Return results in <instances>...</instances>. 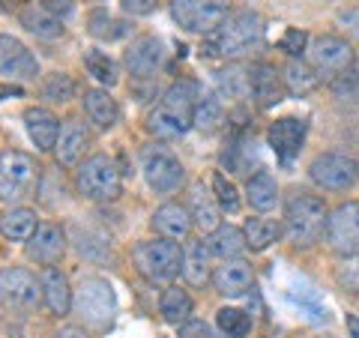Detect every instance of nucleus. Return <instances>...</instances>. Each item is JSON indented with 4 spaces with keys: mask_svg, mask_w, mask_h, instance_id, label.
I'll return each instance as SVG.
<instances>
[{
    "mask_svg": "<svg viewBox=\"0 0 359 338\" xmlns=\"http://www.w3.org/2000/svg\"><path fill=\"white\" fill-rule=\"evenodd\" d=\"M150 224H153L156 234L168 236V240H189V234H192V228H195L189 207L177 204V201H168V204L156 207Z\"/></svg>",
    "mask_w": 359,
    "mask_h": 338,
    "instance_id": "nucleus-21",
    "label": "nucleus"
},
{
    "mask_svg": "<svg viewBox=\"0 0 359 338\" xmlns=\"http://www.w3.org/2000/svg\"><path fill=\"white\" fill-rule=\"evenodd\" d=\"M216 326H219V332L224 338H245L252 330V318L243 309L224 306V309L216 311Z\"/></svg>",
    "mask_w": 359,
    "mask_h": 338,
    "instance_id": "nucleus-41",
    "label": "nucleus"
},
{
    "mask_svg": "<svg viewBox=\"0 0 359 338\" xmlns=\"http://www.w3.org/2000/svg\"><path fill=\"white\" fill-rule=\"evenodd\" d=\"M72 311L84 323V330H96V332L108 330L117 314V297L111 281L102 276H84L75 288Z\"/></svg>",
    "mask_w": 359,
    "mask_h": 338,
    "instance_id": "nucleus-3",
    "label": "nucleus"
},
{
    "mask_svg": "<svg viewBox=\"0 0 359 338\" xmlns=\"http://www.w3.org/2000/svg\"><path fill=\"white\" fill-rule=\"evenodd\" d=\"M42 302V281L27 266L0 269V306L6 311H33Z\"/></svg>",
    "mask_w": 359,
    "mask_h": 338,
    "instance_id": "nucleus-8",
    "label": "nucleus"
},
{
    "mask_svg": "<svg viewBox=\"0 0 359 338\" xmlns=\"http://www.w3.org/2000/svg\"><path fill=\"white\" fill-rule=\"evenodd\" d=\"M309 177L314 186L327 191H344L359 180V162H353L344 153H320L309 165Z\"/></svg>",
    "mask_w": 359,
    "mask_h": 338,
    "instance_id": "nucleus-10",
    "label": "nucleus"
},
{
    "mask_svg": "<svg viewBox=\"0 0 359 338\" xmlns=\"http://www.w3.org/2000/svg\"><path fill=\"white\" fill-rule=\"evenodd\" d=\"M84 69L90 72L93 81H99L105 90L114 87L120 81V66L114 58H108V51H99V48H87L84 51Z\"/></svg>",
    "mask_w": 359,
    "mask_h": 338,
    "instance_id": "nucleus-36",
    "label": "nucleus"
},
{
    "mask_svg": "<svg viewBox=\"0 0 359 338\" xmlns=\"http://www.w3.org/2000/svg\"><path fill=\"white\" fill-rule=\"evenodd\" d=\"M75 186L87 201L108 204V201H117L123 195V174L108 153H93L78 165Z\"/></svg>",
    "mask_w": 359,
    "mask_h": 338,
    "instance_id": "nucleus-6",
    "label": "nucleus"
},
{
    "mask_svg": "<svg viewBox=\"0 0 359 338\" xmlns=\"http://www.w3.org/2000/svg\"><path fill=\"white\" fill-rule=\"evenodd\" d=\"M249 96L255 99L257 108H276L282 99L287 96L285 81H282V72L276 69L273 63H252L249 66Z\"/></svg>",
    "mask_w": 359,
    "mask_h": 338,
    "instance_id": "nucleus-16",
    "label": "nucleus"
},
{
    "mask_svg": "<svg viewBox=\"0 0 359 338\" xmlns=\"http://www.w3.org/2000/svg\"><path fill=\"white\" fill-rule=\"evenodd\" d=\"M327 243L332 245V252L341 255V257H356L359 255V201L341 204L330 216Z\"/></svg>",
    "mask_w": 359,
    "mask_h": 338,
    "instance_id": "nucleus-14",
    "label": "nucleus"
},
{
    "mask_svg": "<svg viewBox=\"0 0 359 338\" xmlns=\"http://www.w3.org/2000/svg\"><path fill=\"white\" fill-rule=\"evenodd\" d=\"M25 93V90H21L18 84H9V87H0V102H4V99H9V96H21Z\"/></svg>",
    "mask_w": 359,
    "mask_h": 338,
    "instance_id": "nucleus-50",
    "label": "nucleus"
},
{
    "mask_svg": "<svg viewBox=\"0 0 359 338\" xmlns=\"http://www.w3.org/2000/svg\"><path fill=\"white\" fill-rule=\"evenodd\" d=\"M252 147H249V141H243V138H231L222 150V165L228 168L231 174H249V156H255Z\"/></svg>",
    "mask_w": 359,
    "mask_h": 338,
    "instance_id": "nucleus-42",
    "label": "nucleus"
},
{
    "mask_svg": "<svg viewBox=\"0 0 359 338\" xmlns=\"http://www.w3.org/2000/svg\"><path fill=\"white\" fill-rule=\"evenodd\" d=\"M330 87H332V90H335V93H339V96H351V93H359V66L353 63V66H347L344 72L332 75Z\"/></svg>",
    "mask_w": 359,
    "mask_h": 338,
    "instance_id": "nucleus-44",
    "label": "nucleus"
},
{
    "mask_svg": "<svg viewBox=\"0 0 359 338\" xmlns=\"http://www.w3.org/2000/svg\"><path fill=\"white\" fill-rule=\"evenodd\" d=\"M81 105H84L87 120L93 123L99 132H108V129L117 126V120H120V105H117V99L111 96L105 87H90V90H84Z\"/></svg>",
    "mask_w": 359,
    "mask_h": 338,
    "instance_id": "nucleus-23",
    "label": "nucleus"
},
{
    "mask_svg": "<svg viewBox=\"0 0 359 338\" xmlns=\"http://www.w3.org/2000/svg\"><path fill=\"white\" fill-rule=\"evenodd\" d=\"M54 338H90L84 326H63V330L54 335Z\"/></svg>",
    "mask_w": 359,
    "mask_h": 338,
    "instance_id": "nucleus-49",
    "label": "nucleus"
},
{
    "mask_svg": "<svg viewBox=\"0 0 359 338\" xmlns=\"http://www.w3.org/2000/svg\"><path fill=\"white\" fill-rule=\"evenodd\" d=\"M228 15L231 13L224 0H171V18L189 33L212 36Z\"/></svg>",
    "mask_w": 359,
    "mask_h": 338,
    "instance_id": "nucleus-9",
    "label": "nucleus"
},
{
    "mask_svg": "<svg viewBox=\"0 0 359 338\" xmlns=\"http://www.w3.org/2000/svg\"><path fill=\"white\" fill-rule=\"evenodd\" d=\"M252 285H255V269L243 257L222 261V266L212 269V288L222 297H243L245 290H252Z\"/></svg>",
    "mask_w": 359,
    "mask_h": 338,
    "instance_id": "nucleus-20",
    "label": "nucleus"
},
{
    "mask_svg": "<svg viewBox=\"0 0 359 338\" xmlns=\"http://www.w3.org/2000/svg\"><path fill=\"white\" fill-rule=\"evenodd\" d=\"M306 132H309L306 120H299V117H278L276 123H269L266 141H269V147H273V153L287 165V162H294L299 156L302 141H306Z\"/></svg>",
    "mask_w": 359,
    "mask_h": 338,
    "instance_id": "nucleus-17",
    "label": "nucleus"
},
{
    "mask_svg": "<svg viewBox=\"0 0 359 338\" xmlns=\"http://www.w3.org/2000/svg\"><path fill=\"white\" fill-rule=\"evenodd\" d=\"M66 245H69L66 228H60V224H54V222H39V228L33 231V236L25 243V252L33 264H39L45 269V266H57L63 261Z\"/></svg>",
    "mask_w": 359,
    "mask_h": 338,
    "instance_id": "nucleus-13",
    "label": "nucleus"
},
{
    "mask_svg": "<svg viewBox=\"0 0 359 338\" xmlns=\"http://www.w3.org/2000/svg\"><path fill=\"white\" fill-rule=\"evenodd\" d=\"M132 264L150 285H171L183 269V245L168 236L141 240L132 249Z\"/></svg>",
    "mask_w": 359,
    "mask_h": 338,
    "instance_id": "nucleus-2",
    "label": "nucleus"
},
{
    "mask_svg": "<svg viewBox=\"0 0 359 338\" xmlns=\"http://www.w3.org/2000/svg\"><path fill=\"white\" fill-rule=\"evenodd\" d=\"M309 33L306 30H299V27H287L285 30V36H282V42H278V48H282L285 54H290V58H299L302 51L309 48Z\"/></svg>",
    "mask_w": 359,
    "mask_h": 338,
    "instance_id": "nucleus-45",
    "label": "nucleus"
},
{
    "mask_svg": "<svg viewBox=\"0 0 359 338\" xmlns=\"http://www.w3.org/2000/svg\"><path fill=\"white\" fill-rule=\"evenodd\" d=\"M192 309H195L192 297H189L186 290H180L177 285H168L162 290V297H159V314H162L165 323L183 326L186 320H192Z\"/></svg>",
    "mask_w": 359,
    "mask_h": 338,
    "instance_id": "nucleus-32",
    "label": "nucleus"
},
{
    "mask_svg": "<svg viewBox=\"0 0 359 338\" xmlns=\"http://www.w3.org/2000/svg\"><path fill=\"white\" fill-rule=\"evenodd\" d=\"M72 240H75V249L81 257H87V261H105V257H111V249H108V240L105 236L93 234L90 228H81V224H75L72 228Z\"/></svg>",
    "mask_w": 359,
    "mask_h": 338,
    "instance_id": "nucleus-39",
    "label": "nucleus"
},
{
    "mask_svg": "<svg viewBox=\"0 0 359 338\" xmlns=\"http://www.w3.org/2000/svg\"><path fill=\"white\" fill-rule=\"evenodd\" d=\"M204 96L201 93V87L198 81H192V78H180V81H174L171 87L162 93V102L171 114H177L180 120H186V123H192V114H195V105H198V99Z\"/></svg>",
    "mask_w": 359,
    "mask_h": 338,
    "instance_id": "nucleus-28",
    "label": "nucleus"
},
{
    "mask_svg": "<svg viewBox=\"0 0 359 338\" xmlns=\"http://www.w3.org/2000/svg\"><path fill=\"white\" fill-rule=\"evenodd\" d=\"M39 228V216L33 207H6L4 212H0V236L9 243H27L33 231Z\"/></svg>",
    "mask_w": 359,
    "mask_h": 338,
    "instance_id": "nucleus-27",
    "label": "nucleus"
},
{
    "mask_svg": "<svg viewBox=\"0 0 359 338\" xmlns=\"http://www.w3.org/2000/svg\"><path fill=\"white\" fill-rule=\"evenodd\" d=\"M42 183V168L36 159L21 150L0 153V201L9 207H18L21 201L33 198Z\"/></svg>",
    "mask_w": 359,
    "mask_h": 338,
    "instance_id": "nucleus-5",
    "label": "nucleus"
},
{
    "mask_svg": "<svg viewBox=\"0 0 359 338\" xmlns=\"http://www.w3.org/2000/svg\"><path fill=\"white\" fill-rule=\"evenodd\" d=\"M189 212H192V222L201 234H212L216 228H222V207L212 189H204V183L192 186V198H189Z\"/></svg>",
    "mask_w": 359,
    "mask_h": 338,
    "instance_id": "nucleus-26",
    "label": "nucleus"
},
{
    "mask_svg": "<svg viewBox=\"0 0 359 338\" xmlns=\"http://www.w3.org/2000/svg\"><path fill=\"white\" fill-rule=\"evenodd\" d=\"M216 84L224 99H233V102L249 99V69L240 63H231V66H224V69H219Z\"/></svg>",
    "mask_w": 359,
    "mask_h": 338,
    "instance_id": "nucleus-37",
    "label": "nucleus"
},
{
    "mask_svg": "<svg viewBox=\"0 0 359 338\" xmlns=\"http://www.w3.org/2000/svg\"><path fill=\"white\" fill-rule=\"evenodd\" d=\"M144 126H147V132L153 135L156 141H177V138H183V135L192 129V123L180 120L165 105H156L147 114V123H144Z\"/></svg>",
    "mask_w": 359,
    "mask_h": 338,
    "instance_id": "nucleus-33",
    "label": "nucleus"
},
{
    "mask_svg": "<svg viewBox=\"0 0 359 338\" xmlns=\"http://www.w3.org/2000/svg\"><path fill=\"white\" fill-rule=\"evenodd\" d=\"M42 99H45V102H51V105L72 102V99H75V81H72V75H66V72L45 75V81H42Z\"/></svg>",
    "mask_w": 359,
    "mask_h": 338,
    "instance_id": "nucleus-40",
    "label": "nucleus"
},
{
    "mask_svg": "<svg viewBox=\"0 0 359 338\" xmlns=\"http://www.w3.org/2000/svg\"><path fill=\"white\" fill-rule=\"evenodd\" d=\"M60 126H63V120L45 105H30L25 111V129L39 153H54L57 138H60Z\"/></svg>",
    "mask_w": 359,
    "mask_h": 338,
    "instance_id": "nucleus-18",
    "label": "nucleus"
},
{
    "mask_svg": "<svg viewBox=\"0 0 359 338\" xmlns=\"http://www.w3.org/2000/svg\"><path fill=\"white\" fill-rule=\"evenodd\" d=\"M210 189H212V195H216V201H219L222 212H237V210L243 207L240 191H237V186H233V180H228V177H224L222 171L212 174V180H210Z\"/></svg>",
    "mask_w": 359,
    "mask_h": 338,
    "instance_id": "nucleus-43",
    "label": "nucleus"
},
{
    "mask_svg": "<svg viewBox=\"0 0 359 338\" xmlns=\"http://www.w3.org/2000/svg\"><path fill=\"white\" fill-rule=\"evenodd\" d=\"M264 39V18L252 13V9H240L231 13L222 21V27L210 36L207 54H222V58H243L249 54L257 42Z\"/></svg>",
    "mask_w": 359,
    "mask_h": 338,
    "instance_id": "nucleus-4",
    "label": "nucleus"
},
{
    "mask_svg": "<svg viewBox=\"0 0 359 338\" xmlns=\"http://www.w3.org/2000/svg\"><path fill=\"white\" fill-rule=\"evenodd\" d=\"M141 171L156 195H174L186 180L183 162L165 144H147V147H141Z\"/></svg>",
    "mask_w": 359,
    "mask_h": 338,
    "instance_id": "nucleus-7",
    "label": "nucleus"
},
{
    "mask_svg": "<svg viewBox=\"0 0 359 338\" xmlns=\"http://www.w3.org/2000/svg\"><path fill=\"white\" fill-rule=\"evenodd\" d=\"M18 25L25 27L30 36H36V39H45V42H54V39H60L63 36V21L48 13L42 4H27V6H21V13H18Z\"/></svg>",
    "mask_w": 359,
    "mask_h": 338,
    "instance_id": "nucleus-25",
    "label": "nucleus"
},
{
    "mask_svg": "<svg viewBox=\"0 0 359 338\" xmlns=\"http://www.w3.org/2000/svg\"><path fill=\"white\" fill-rule=\"evenodd\" d=\"M347 332H351V338H359V318L356 314H347Z\"/></svg>",
    "mask_w": 359,
    "mask_h": 338,
    "instance_id": "nucleus-51",
    "label": "nucleus"
},
{
    "mask_svg": "<svg viewBox=\"0 0 359 338\" xmlns=\"http://www.w3.org/2000/svg\"><path fill=\"white\" fill-rule=\"evenodd\" d=\"M0 75L13 78V81H36L39 60L21 39L0 33Z\"/></svg>",
    "mask_w": 359,
    "mask_h": 338,
    "instance_id": "nucleus-15",
    "label": "nucleus"
},
{
    "mask_svg": "<svg viewBox=\"0 0 359 338\" xmlns=\"http://www.w3.org/2000/svg\"><path fill=\"white\" fill-rule=\"evenodd\" d=\"M162 63H165V45L159 36H153V33L135 36L126 45V51H123V66H126V72L132 78H138V81L156 78V72L162 69Z\"/></svg>",
    "mask_w": 359,
    "mask_h": 338,
    "instance_id": "nucleus-12",
    "label": "nucleus"
},
{
    "mask_svg": "<svg viewBox=\"0 0 359 338\" xmlns=\"http://www.w3.org/2000/svg\"><path fill=\"white\" fill-rule=\"evenodd\" d=\"M123 13L132 15V18H141V15H150L156 9V0H120Z\"/></svg>",
    "mask_w": 359,
    "mask_h": 338,
    "instance_id": "nucleus-46",
    "label": "nucleus"
},
{
    "mask_svg": "<svg viewBox=\"0 0 359 338\" xmlns=\"http://www.w3.org/2000/svg\"><path fill=\"white\" fill-rule=\"evenodd\" d=\"M39 281H42V306L54 318H66L72 311V299H75V288L69 285L66 273L57 266H45L39 273Z\"/></svg>",
    "mask_w": 359,
    "mask_h": 338,
    "instance_id": "nucleus-19",
    "label": "nucleus"
},
{
    "mask_svg": "<svg viewBox=\"0 0 359 338\" xmlns=\"http://www.w3.org/2000/svg\"><path fill=\"white\" fill-rule=\"evenodd\" d=\"M330 224V212L323 198L309 191H294L285 201V236L294 245H314Z\"/></svg>",
    "mask_w": 359,
    "mask_h": 338,
    "instance_id": "nucleus-1",
    "label": "nucleus"
},
{
    "mask_svg": "<svg viewBox=\"0 0 359 338\" xmlns=\"http://www.w3.org/2000/svg\"><path fill=\"white\" fill-rule=\"evenodd\" d=\"M180 338H212V330L204 320H186L180 326Z\"/></svg>",
    "mask_w": 359,
    "mask_h": 338,
    "instance_id": "nucleus-47",
    "label": "nucleus"
},
{
    "mask_svg": "<svg viewBox=\"0 0 359 338\" xmlns=\"http://www.w3.org/2000/svg\"><path fill=\"white\" fill-rule=\"evenodd\" d=\"M207 245H210V255L212 257H222V261L243 257V252L249 249L243 228H237V224H224V222H222V228H216V231L207 236Z\"/></svg>",
    "mask_w": 359,
    "mask_h": 338,
    "instance_id": "nucleus-29",
    "label": "nucleus"
},
{
    "mask_svg": "<svg viewBox=\"0 0 359 338\" xmlns=\"http://www.w3.org/2000/svg\"><path fill=\"white\" fill-rule=\"evenodd\" d=\"M282 81H285V90L290 96H306V93H311V90L320 84V75L314 72L306 60L290 58L287 66L282 69Z\"/></svg>",
    "mask_w": 359,
    "mask_h": 338,
    "instance_id": "nucleus-34",
    "label": "nucleus"
},
{
    "mask_svg": "<svg viewBox=\"0 0 359 338\" xmlns=\"http://www.w3.org/2000/svg\"><path fill=\"white\" fill-rule=\"evenodd\" d=\"M90 144V132L81 120L75 117H66L63 126H60V138H57V147H54V156H57V162L66 165V168H75L81 165V156Z\"/></svg>",
    "mask_w": 359,
    "mask_h": 338,
    "instance_id": "nucleus-22",
    "label": "nucleus"
},
{
    "mask_svg": "<svg viewBox=\"0 0 359 338\" xmlns=\"http://www.w3.org/2000/svg\"><path fill=\"white\" fill-rule=\"evenodd\" d=\"M309 66L318 75H339L347 66H353V48L351 42L341 36H332V33H320L309 42Z\"/></svg>",
    "mask_w": 359,
    "mask_h": 338,
    "instance_id": "nucleus-11",
    "label": "nucleus"
},
{
    "mask_svg": "<svg viewBox=\"0 0 359 338\" xmlns=\"http://www.w3.org/2000/svg\"><path fill=\"white\" fill-rule=\"evenodd\" d=\"M39 4L48 9V13H54L57 18H66L75 13V0H39Z\"/></svg>",
    "mask_w": 359,
    "mask_h": 338,
    "instance_id": "nucleus-48",
    "label": "nucleus"
},
{
    "mask_svg": "<svg viewBox=\"0 0 359 338\" xmlns=\"http://www.w3.org/2000/svg\"><path fill=\"white\" fill-rule=\"evenodd\" d=\"M243 234H245V243H249L252 252H266L269 245H273L278 236L285 234V224H278V222H273V219L255 216V219H245Z\"/></svg>",
    "mask_w": 359,
    "mask_h": 338,
    "instance_id": "nucleus-35",
    "label": "nucleus"
},
{
    "mask_svg": "<svg viewBox=\"0 0 359 338\" xmlns=\"http://www.w3.org/2000/svg\"><path fill=\"white\" fill-rule=\"evenodd\" d=\"M210 245L204 236H192L186 240L183 245V278L189 281L192 288H204L207 281H212V269H210Z\"/></svg>",
    "mask_w": 359,
    "mask_h": 338,
    "instance_id": "nucleus-24",
    "label": "nucleus"
},
{
    "mask_svg": "<svg viewBox=\"0 0 359 338\" xmlns=\"http://www.w3.org/2000/svg\"><path fill=\"white\" fill-rule=\"evenodd\" d=\"M245 201L257 212H269L278 204V183L269 171H257L245 180Z\"/></svg>",
    "mask_w": 359,
    "mask_h": 338,
    "instance_id": "nucleus-30",
    "label": "nucleus"
},
{
    "mask_svg": "<svg viewBox=\"0 0 359 338\" xmlns=\"http://www.w3.org/2000/svg\"><path fill=\"white\" fill-rule=\"evenodd\" d=\"M222 123H224V105H222V99L204 93V96L198 99V105H195L192 126L198 132H204V135H212V132L222 126Z\"/></svg>",
    "mask_w": 359,
    "mask_h": 338,
    "instance_id": "nucleus-38",
    "label": "nucleus"
},
{
    "mask_svg": "<svg viewBox=\"0 0 359 338\" xmlns=\"http://www.w3.org/2000/svg\"><path fill=\"white\" fill-rule=\"evenodd\" d=\"M129 21L126 18H117L114 13H108V9H93V13L87 15V33L99 42H117L123 36H129Z\"/></svg>",
    "mask_w": 359,
    "mask_h": 338,
    "instance_id": "nucleus-31",
    "label": "nucleus"
}]
</instances>
